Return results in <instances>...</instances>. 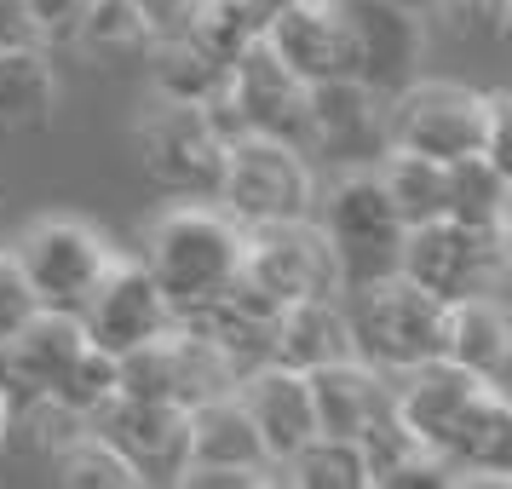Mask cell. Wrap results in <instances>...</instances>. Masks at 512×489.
<instances>
[{"label":"cell","instance_id":"6da1fadb","mask_svg":"<svg viewBox=\"0 0 512 489\" xmlns=\"http://www.w3.org/2000/svg\"><path fill=\"white\" fill-rule=\"evenodd\" d=\"M386 380H392V415L409 426V438L426 455H438L443 472L449 466L512 472V403L501 380H484L449 357H426Z\"/></svg>","mask_w":512,"mask_h":489},{"label":"cell","instance_id":"7a4b0ae2","mask_svg":"<svg viewBox=\"0 0 512 489\" xmlns=\"http://www.w3.org/2000/svg\"><path fill=\"white\" fill-rule=\"evenodd\" d=\"M386 144L415 150V156L443 167L461 156H489L495 167L512 173V98L415 75L409 87H397L386 98Z\"/></svg>","mask_w":512,"mask_h":489},{"label":"cell","instance_id":"3957f363","mask_svg":"<svg viewBox=\"0 0 512 489\" xmlns=\"http://www.w3.org/2000/svg\"><path fill=\"white\" fill-rule=\"evenodd\" d=\"M242 242L248 225H236L219 202H173L150 219L144 231V271L156 277V288L167 294L173 317H185L196 305L219 300L242 271Z\"/></svg>","mask_w":512,"mask_h":489},{"label":"cell","instance_id":"277c9868","mask_svg":"<svg viewBox=\"0 0 512 489\" xmlns=\"http://www.w3.org/2000/svg\"><path fill=\"white\" fill-rule=\"evenodd\" d=\"M357 300H351V351L374 363L380 374L415 369L426 357H443V300H432L426 288L386 271V277L351 282Z\"/></svg>","mask_w":512,"mask_h":489},{"label":"cell","instance_id":"5b68a950","mask_svg":"<svg viewBox=\"0 0 512 489\" xmlns=\"http://www.w3.org/2000/svg\"><path fill=\"white\" fill-rule=\"evenodd\" d=\"M236 288L254 294V300H265L271 311H282V305H294V300L340 294V288H346V271H340V254H334L328 231L311 213H300V219L248 225Z\"/></svg>","mask_w":512,"mask_h":489},{"label":"cell","instance_id":"8992f818","mask_svg":"<svg viewBox=\"0 0 512 489\" xmlns=\"http://www.w3.org/2000/svg\"><path fill=\"white\" fill-rule=\"evenodd\" d=\"M311 196H317V173H311V156L294 139L242 133V139L225 144L213 202L231 213L236 225L300 219V213H311Z\"/></svg>","mask_w":512,"mask_h":489},{"label":"cell","instance_id":"52a82bcc","mask_svg":"<svg viewBox=\"0 0 512 489\" xmlns=\"http://www.w3.org/2000/svg\"><path fill=\"white\" fill-rule=\"evenodd\" d=\"M6 248L24 265L35 300L47 311H75V317H81V305L93 300L98 277L116 265L110 236L98 231L93 219H81V213H41Z\"/></svg>","mask_w":512,"mask_h":489},{"label":"cell","instance_id":"ba28073f","mask_svg":"<svg viewBox=\"0 0 512 489\" xmlns=\"http://www.w3.org/2000/svg\"><path fill=\"white\" fill-rule=\"evenodd\" d=\"M397 271L443 305L495 294L507 282V231H478V225H461L449 213L409 225L397 242Z\"/></svg>","mask_w":512,"mask_h":489},{"label":"cell","instance_id":"9c48e42d","mask_svg":"<svg viewBox=\"0 0 512 489\" xmlns=\"http://www.w3.org/2000/svg\"><path fill=\"white\" fill-rule=\"evenodd\" d=\"M311 208H323V225L334 254H340V271L351 282H369L397 271V242H403V225H397L392 202L380 190V173L374 167H334L328 185L311 196Z\"/></svg>","mask_w":512,"mask_h":489},{"label":"cell","instance_id":"30bf717a","mask_svg":"<svg viewBox=\"0 0 512 489\" xmlns=\"http://www.w3.org/2000/svg\"><path fill=\"white\" fill-rule=\"evenodd\" d=\"M139 156L150 167V179L167 190H179L190 202H213L219 190V167H225V139L213 133V121L202 116V104H173L156 98L133 127Z\"/></svg>","mask_w":512,"mask_h":489},{"label":"cell","instance_id":"8fae6325","mask_svg":"<svg viewBox=\"0 0 512 489\" xmlns=\"http://www.w3.org/2000/svg\"><path fill=\"white\" fill-rule=\"evenodd\" d=\"M300 150L328 167H374L392 150L386 144V98L363 87L357 75L305 87Z\"/></svg>","mask_w":512,"mask_h":489},{"label":"cell","instance_id":"7c38bea8","mask_svg":"<svg viewBox=\"0 0 512 489\" xmlns=\"http://www.w3.org/2000/svg\"><path fill=\"white\" fill-rule=\"evenodd\" d=\"M231 386H236V363L213 346L208 334H196L185 323L162 328L150 346L121 357V392L162 397V403H179V409L231 392Z\"/></svg>","mask_w":512,"mask_h":489},{"label":"cell","instance_id":"4fadbf2b","mask_svg":"<svg viewBox=\"0 0 512 489\" xmlns=\"http://www.w3.org/2000/svg\"><path fill=\"white\" fill-rule=\"evenodd\" d=\"M162 328H173V305L156 288V277L144 271V259L116 254V265L98 277L93 300L81 305V334L87 346L110 351V357H127V351L150 346Z\"/></svg>","mask_w":512,"mask_h":489},{"label":"cell","instance_id":"5bb4252c","mask_svg":"<svg viewBox=\"0 0 512 489\" xmlns=\"http://www.w3.org/2000/svg\"><path fill=\"white\" fill-rule=\"evenodd\" d=\"M93 432L110 438L127 455V466L139 472V484H179L190 449H185V409L162 403V397L116 392L93 415Z\"/></svg>","mask_w":512,"mask_h":489},{"label":"cell","instance_id":"9a60e30c","mask_svg":"<svg viewBox=\"0 0 512 489\" xmlns=\"http://www.w3.org/2000/svg\"><path fill=\"white\" fill-rule=\"evenodd\" d=\"M265 47L277 52L305 87L357 75V41H351L346 0H300L265 24Z\"/></svg>","mask_w":512,"mask_h":489},{"label":"cell","instance_id":"2e32d148","mask_svg":"<svg viewBox=\"0 0 512 489\" xmlns=\"http://www.w3.org/2000/svg\"><path fill=\"white\" fill-rule=\"evenodd\" d=\"M346 18L351 41H357V81L374 87L380 98L409 87L426 58V18L403 12L392 0H346Z\"/></svg>","mask_w":512,"mask_h":489},{"label":"cell","instance_id":"e0dca14e","mask_svg":"<svg viewBox=\"0 0 512 489\" xmlns=\"http://www.w3.org/2000/svg\"><path fill=\"white\" fill-rule=\"evenodd\" d=\"M231 392H236V403L248 409L259 443H265V455L277 466L288 461L294 449H305V443L317 438V409H311V386H305L300 369H288L277 357H259V363H248V369L236 374Z\"/></svg>","mask_w":512,"mask_h":489},{"label":"cell","instance_id":"ac0fdd59","mask_svg":"<svg viewBox=\"0 0 512 489\" xmlns=\"http://www.w3.org/2000/svg\"><path fill=\"white\" fill-rule=\"evenodd\" d=\"M225 93H231V110H236V127H242V133H271V139H294L300 144L305 81L282 64L277 52L265 47V35H259L254 47L236 52Z\"/></svg>","mask_w":512,"mask_h":489},{"label":"cell","instance_id":"d6986e66","mask_svg":"<svg viewBox=\"0 0 512 489\" xmlns=\"http://www.w3.org/2000/svg\"><path fill=\"white\" fill-rule=\"evenodd\" d=\"M81 346H87V334H81V317L75 311L35 305L12 334H0V386L12 397L52 392L70 374V363L81 357Z\"/></svg>","mask_w":512,"mask_h":489},{"label":"cell","instance_id":"ffe728a7","mask_svg":"<svg viewBox=\"0 0 512 489\" xmlns=\"http://www.w3.org/2000/svg\"><path fill=\"white\" fill-rule=\"evenodd\" d=\"M305 386H311V409H317V432L328 438H363L380 415H392V380L363 363L357 351L351 357H334L323 369H305Z\"/></svg>","mask_w":512,"mask_h":489},{"label":"cell","instance_id":"44dd1931","mask_svg":"<svg viewBox=\"0 0 512 489\" xmlns=\"http://www.w3.org/2000/svg\"><path fill=\"white\" fill-rule=\"evenodd\" d=\"M185 449L190 461L185 466H242V472H271L282 489V466L265 455L254 420L248 409L236 403V392H219V397H202L185 409Z\"/></svg>","mask_w":512,"mask_h":489},{"label":"cell","instance_id":"7402d4cb","mask_svg":"<svg viewBox=\"0 0 512 489\" xmlns=\"http://www.w3.org/2000/svg\"><path fill=\"white\" fill-rule=\"evenodd\" d=\"M271 357L288 369H323L334 357H351V317L340 294H317V300H294L277 311L271 323Z\"/></svg>","mask_w":512,"mask_h":489},{"label":"cell","instance_id":"603a6c76","mask_svg":"<svg viewBox=\"0 0 512 489\" xmlns=\"http://www.w3.org/2000/svg\"><path fill=\"white\" fill-rule=\"evenodd\" d=\"M443 357L472 374H484V380H501L507 357H512L507 305L495 294H472V300L443 305Z\"/></svg>","mask_w":512,"mask_h":489},{"label":"cell","instance_id":"cb8c5ba5","mask_svg":"<svg viewBox=\"0 0 512 489\" xmlns=\"http://www.w3.org/2000/svg\"><path fill=\"white\" fill-rule=\"evenodd\" d=\"M64 81L52 70V47H12L0 52V127L6 133H35L58 110Z\"/></svg>","mask_w":512,"mask_h":489},{"label":"cell","instance_id":"d4e9b609","mask_svg":"<svg viewBox=\"0 0 512 489\" xmlns=\"http://www.w3.org/2000/svg\"><path fill=\"white\" fill-rule=\"evenodd\" d=\"M150 93L156 98H173V104H208L225 81H231V64L213 58L196 35H156L150 41Z\"/></svg>","mask_w":512,"mask_h":489},{"label":"cell","instance_id":"484cf974","mask_svg":"<svg viewBox=\"0 0 512 489\" xmlns=\"http://www.w3.org/2000/svg\"><path fill=\"white\" fill-rule=\"evenodd\" d=\"M374 173H380V190H386L403 231L426 225V219H443V208H449V167L443 162H426L415 150H386L374 162Z\"/></svg>","mask_w":512,"mask_h":489},{"label":"cell","instance_id":"4316f807","mask_svg":"<svg viewBox=\"0 0 512 489\" xmlns=\"http://www.w3.org/2000/svg\"><path fill=\"white\" fill-rule=\"evenodd\" d=\"M449 219L478 225V231H512V173L489 156L449 162Z\"/></svg>","mask_w":512,"mask_h":489},{"label":"cell","instance_id":"83f0119b","mask_svg":"<svg viewBox=\"0 0 512 489\" xmlns=\"http://www.w3.org/2000/svg\"><path fill=\"white\" fill-rule=\"evenodd\" d=\"M70 47L93 64H121V58H139L150 47V24L139 18L133 0H87L70 29Z\"/></svg>","mask_w":512,"mask_h":489},{"label":"cell","instance_id":"f1b7e54d","mask_svg":"<svg viewBox=\"0 0 512 489\" xmlns=\"http://www.w3.org/2000/svg\"><path fill=\"white\" fill-rule=\"evenodd\" d=\"M282 484L294 489H369V472H363V449L351 438H317L294 449L288 461H282Z\"/></svg>","mask_w":512,"mask_h":489},{"label":"cell","instance_id":"f546056e","mask_svg":"<svg viewBox=\"0 0 512 489\" xmlns=\"http://www.w3.org/2000/svg\"><path fill=\"white\" fill-rule=\"evenodd\" d=\"M52 478L64 489H144L139 472L127 466V455L98 432H81L75 443H64L52 455Z\"/></svg>","mask_w":512,"mask_h":489},{"label":"cell","instance_id":"4dcf8cb0","mask_svg":"<svg viewBox=\"0 0 512 489\" xmlns=\"http://www.w3.org/2000/svg\"><path fill=\"white\" fill-rule=\"evenodd\" d=\"M18 426H24V438H29V449L35 455H58L64 443H75L81 432H93V420L81 415L75 403H64L58 392H35V397H24V415H12Z\"/></svg>","mask_w":512,"mask_h":489},{"label":"cell","instance_id":"1f68e13d","mask_svg":"<svg viewBox=\"0 0 512 489\" xmlns=\"http://www.w3.org/2000/svg\"><path fill=\"white\" fill-rule=\"evenodd\" d=\"M185 35H196L213 58L236 64V52L259 41V24L248 18V6H242V0H202V6H196V18L185 24Z\"/></svg>","mask_w":512,"mask_h":489},{"label":"cell","instance_id":"d6a6232c","mask_svg":"<svg viewBox=\"0 0 512 489\" xmlns=\"http://www.w3.org/2000/svg\"><path fill=\"white\" fill-rule=\"evenodd\" d=\"M52 392L64 397V403H75L81 415L93 420L98 409L121 392V357H110V351H98V346H81V357L70 363V374H64Z\"/></svg>","mask_w":512,"mask_h":489},{"label":"cell","instance_id":"836d02e7","mask_svg":"<svg viewBox=\"0 0 512 489\" xmlns=\"http://www.w3.org/2000/svg\"><path fill=\"white\" fill-rule=\"evenodd\" d=\"M432 18L466 41H501L512 29V0H432Z\"/></svg>","mask_w":512,"mask_h":489},{"label":"cell","instance_id":"e575fe53","mask_svg":"<svg viewBox=\"0 0 512 489\" xmlns=\"http://www.w3.org/2000/svg\"><path fill=\"white\" fill-rule=\"evenodd\" d=\"M35 305H41V300H35V288H29L24 265L12 259V248H0V334H12Z\"/></svg>","mask_w":512,"mask_h":489},{"label":"cell","instance_id":"d590c367","mask_svg":"<svg viewBox=\"0 0 512 489\" xmlns=\"http://www.w3.org/2000/svg\"><path fill=\"white\" fill-rule=\"evenodd\" d=\"M24 6H29V18H35V29H41V41L58 47V41H70V29L87 0H24Z\"/></svg>","mask_w":512,"mask_h":489},{"label":"cell","instance_id":"8d00e7d4","mask_svg":"<svg viewBox=\"0 0 512 489\" xmlns=\"http://www.w3.org/2000/svg\"><path fill=\"white\" fill-rule=\"evenodd\" d=\"M133 6H139V18L150 24V41H156V35H179L202 0H133Z\"/></svg>","mask_w":512,"mask_h":489},{"label":"cell","instance_id":"74e56055","mask_svg":"<svg viewBox=\"0 0 512 489\" xmlns=\"http://www.w3.org/2000/svg\"><path fill=\"white\" fill-rule=\"evenodd\" d=\"M35 41H41V29H35V18H29L24 0H0V52L35 47ZM41 47H47V41H41Z\"/></svg>","mask_w":512,"mask_h":489},{"label":"cell","instance_id":"f35d334b","mask_svg":"<svg viewBox=\"0 0 512 489\" xmlns=\"http://www.w3.org/2000/svg\"><path fill=\"white\" fill-rule=\"evenodd\" d=\"M242 6H248V18H254L259 35H265V24H271V18H282L288 6H300V0H242Z\"/></svg>","mask_w":512,"mask_h":489},{"label":"cell","instance_id":"ab89813d","mask_svg":"<svg viewBox=\"0 0 512 489\" xmlns=\"http://www.w3.org/2000/svg\"><path fill=\"white\" fill-rule=\"evenodd\" d=\"M18 403H12V392H6V386H0V455H6V443H12V432H18Z\"/></svg>","mask_w":512,"mask_h":489},{"label":"cell","instance_id":"60d3db41","mask_svg":"<svg viewBox=\"0 0 512 489\" xmlns=\"http://www.w3.org/2000/svg\"><path fill=\"white\" fill-rule=\"evenodd\" d=\"M392 6H403V12H420V18H432V0H392Z\"/></svg>","mask_w":512,"mask_h":489}]
</instances>
